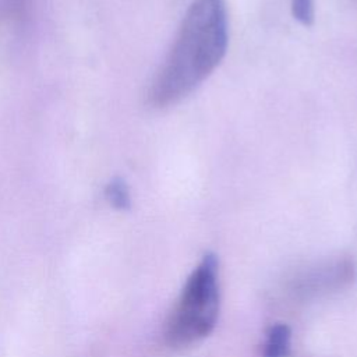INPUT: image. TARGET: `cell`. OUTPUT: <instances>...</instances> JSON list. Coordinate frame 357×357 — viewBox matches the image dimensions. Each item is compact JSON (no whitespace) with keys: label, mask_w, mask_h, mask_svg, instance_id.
Returning <instances> with one entry per match:
<instances>
[{"label":"cell","mask_w":357,"mask_h":357,"mask_svg":"<svg viewBox=\"0 0 357 357\" xmlns=\"http://www.w3.org/2000/svg\"><path fill=\"white\" fill-rule=\"evenodd\" d=\"M227 47L226 0H194L151 84L149 103L159 109L180 103L219 67Z\"/></svg>","instance_id":"1"},{"label":"cell","mask_w":357,"mask_h":357,"mask_svg":"<svg viewBox=\"0 0 357 357\" xmlns=\"http://www.w3.org/2000/svg\"><path fill=\"white\" fill-rule=\"evenodd\" d=\"M219 310V259L206 252L185 279L166 319L165 342L173 349H185L204 340L213 331Z\"/></svg>","instance_id":"2"},{"label":"cell","mask_w":357,"mask_h":357,"mask_svg":"<svg viewBox=\"0 0 357 357\" xmlns=\"http://www.w3.org/2000/svg\"><path fill=\"white\" fill-rule=\"evenodd\" d=\"M354 278V265L349 259L325 262L303 272L294 282V291L301 296H317L342 289Z\"/></svg>","instance_id":"3"},{"label":"cell","mask_w":357,"mask_h":357,"mask_svg":"<svg viewBox=\"0 0 357 357\" xmlns=\"http://www.w3.org/2000/svg\"><path fill=\"white\" fill-rule=\"evenodd\" d=\"M291 347V329L278 322L268 328L262 344V357H287Z\"/></svg>","instance_id":"4"},{"label":"cell","mask_w":357,"mask_h":357,"mask_svg":"<svg viewBox=\"0 0 357 357\" xmlns=\"http://www.w3.org/2000/svg\"><path fill=\"white\" fill-rule=\"evenodd\" d=\"M105 197L107 202L119 211H127L131 206V197L127 183L120 178L114 177L105 188Z\"/></svg>","instance_id":"5"},{"label":"cell","mask_w":357,"mask_h":357,"mask_svg":"<svg viewBox=\"0 0 357 357\" xmlns=\"http://www.w3.org/2000/svg\"><path fill=\"white\" fill-rule=\"evenodd\" d=\"M293 18L303 26H311L315 20V0H290Z\"/></svg>","instance_id":"6"},{"label":"cell","mask_w":357,"mask_h":357,"mask_svg":"<svg viewBox=\"0 0 357 357\" xmlns=\"http://www.w3.org/2000/svg\"><path fill=\"white\" fill-rule=\"evenodd\" d=\"M7 15L14 21H24L31 11L32 0H3Z\"/></svg>","instance_id":"7"}]
</instances>
